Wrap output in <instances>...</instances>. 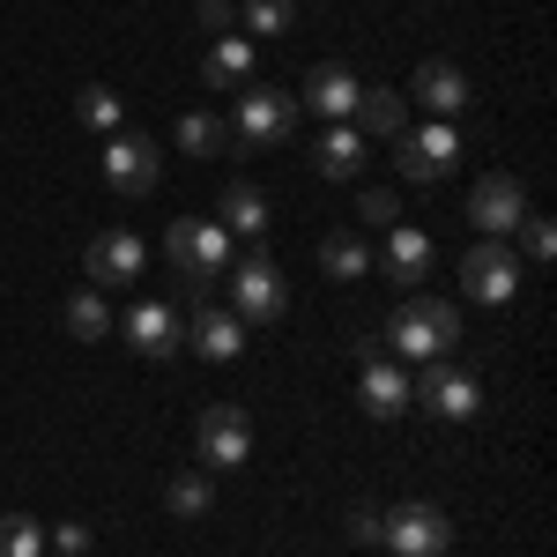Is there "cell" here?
I'll return each mask as SVG.
<instances>
[{"mask_svg":"<svg viewBox=\"0 0 557 557\" xmlns=\"http://www.w3.org/2000/svg\"><path fill=\"white\" fill-rule=\"evenodd\" d=\"M298 127V97L290 89H238V104H231V141L238 149H268V141H283V134Z\"/></svg>","mask_w":557,"mask_h":557,"instance_id":"277c9868","label":"cell"},{"mask_svg":"<svg viewBox=\"0 0 557 557\" xmlns=\"http://www.w3.org/2000/svg\"><path fill=\"white\" fill-rule=\"evenodd\" d=\"M357 164H364V134L349 127V120H335V127L312 141V172L320 178H357Z\"/></svg>","mask_w":557,"mask_h":557,"instance_id":"7402d4cb","label":"cell"},{"mask_svg":"<svg viewBox=\"0 0 557 557\" xmlns=\"http://www.w3.org/2000/svg\"><path fill=\"white\" fill-rule=\"evenodd\" d=\"M417 104H424L431 120H461V104H469V75H461L454 60H424V67H417Z\"/></svg>","mask_w":557,"mask_h":557,"instance_id":"d6986e66","label":"cell"},{"mask_svg":"<svg viewBox=\"0 0 557 557\" xmlns=\"http://www.w3.org/2000/svg\"><path fill=\"white\" fill-rule=\"evenodd\" d=\"M127 343L141 349V357H157V364H164V357H178V349H186V320H178L172 305L141 298V305L127 312Z\"/></svg>","mask_w":557,"mask_h":557,"instance_id":"2e32d148","label":"cell"},{"mask_svg":"<svg viewBox=\"0 0 557 557\" xmlns=\"http://www.w3.org/2000/svg\"><path fill=\"white\" fill-rule=\"evenodd\" d=\"M283 305H290V290H283V268L260 253H246V260H231V312L253 327V320H283Z\"/></svg>","mask_w":557,"mask_h":557,"instance_id":"52a82bcc","label":"cell"},{"mask_svg":"<svg viewBox=\"0 0 557 557\" xmlns=\"http://www.w3.org/2000/svg\"><path fill=\"white\" fill-rule=\"evenodd\" d=\"M409 394L424 401L438 424H469L475 409H483V386H475V372H461L454 357H438V364H424V380H409Z\"/></svg>","mask_w":557,"mask_h":557,"instance_id":"9c48e42d","label":"cell"},{"mask_svg":"<svg viewBox=\"0 0 557 557\" xmlns=\"http://www.w3.org/2000/svg\"><path fill=\"white\" fill-rule=\"evenodd\" d=\"M409 97H394V89H357V112H349V127L364 134V141H394V134H409V112H401Z\"/></svg>","mask_w":557,"mask_h":557,"instance_id":"44dd1931","label":"cell"},{"mask_svg":"<svg viewBox=\"0 0 557 557\" xmlns=\"http://www.w3.org/2000/svg\"><path fill=\"white\" fill-rule=\"evenodd\" d=\"M380 543L394 557H446L454 550V520L438 513V506H424V498H409V506L380 513Z\"/></svg>","mask_w":557,"mask_h":557,"instance_id":"5b68a950","label":"cell"},{"mask_svg":"<svg viewBox=\"0 0 557 557\" xmlns=\"http://www.w3.org/2000/svg\"><path fill=\"white\" fill-rule=\"evenodd\" d=\"M461 290H469L475 305H506L520 290V260L506 238H483V246H469L461 253Z\"/></svg>","mask_w":557,"mask_h":557,"instance_id":"8fae6325","label":"cell"},{"mask_svg":"<svg viewBox=\"0 0 557 557\" xmlns=\"http://www.w3.org/2000/svg\"><path fill=\"white\" fill-rule=\"evenodd\" d=\"M194 446H201L209 469H246V461H253V424H246V409H238V401H209L201 424H194Z\"/></svg>","mask_w":557,"mask_h":557,"instance_id":"30bf717a","label":"cell"},{"mask_svg":"<svg viewBox=\"0 0 557 557\" xmlns=\"http://www.w3.org/2000/svg\"><path fill=\"white\" fill-rule=\"evenodd\" d=\"M164 253H172V268L186 275V283H215V275H231V231L223 223H209V215H178L172 231H164Z\"/></svg>","mask_w":557,"mask_h":557,"instance_id":"7a4b0ae2","label":"cell"},{"mask_svg":"<svg viewBox=\"0 0 557 557\" xmlns=\"http://www.w3.org/2000/svg\"><path fill=\"white\" fill-rule=\"evenodd\" d=\"M157 178H164L157 134L120 127L112 141H104V186H112V194H157Z\"/></svg>","mask_w":557,"mask_h":557,"instance_id":"ba28073f","label":"cell"},{"mask_svg":"<svg viewBox=\"0 0 557 557\" xmlns=\"http://www.w3.org/2000/svg\"><path fill=\"white\" fill-rule=\"evenodd\" d=\"M45 543H52V557H89V520H67V528H52Z\"/></svg>","mask_w":557,"mask_h":557,"instance_id":"4dcf8cb0","label":"cell"},{"mask_svg":"<svg viewBox=\"0 0 557 557\" xmlns=\"http://www.w3.org/2000/svg\"><path fill=\"white\" fill-rule=\"evenodd\" d=\"M0 557H45V520L0 513Z\"/></svg>","mask_w":557,"mask_h":557,"instance_id":"83f0119b","label":"cell"},{"mask_svg":"<svg viewBox=\"0 0 557 557\" xmlns=\"http://www.w3.org/2000/svg\"><path fill=\"white\" fill-rule=\"evenodd\" d=\"M357 364H364V380H357V401H364V417L372 424H394V417H409L417 409V394H409V372L386 357L372 335H357Z\"/></svg>","mask_w":557,"mask_h":557,"instance_id":"3957f363","label":"cell"},{"mask_svg":"<svg viewBox=\"0 0 557 557\" xmlns=\"http://www.w3.org/2000/svg\"><path fill=\"white\" fill-rule=\"evenodd\" d=\"M431 260H438V246H431L424 223H386L380 268L394 275V283H431Z\"/></svg>","mask_w":557,"mask_h":557,"instance_id":"9a60e30c","label":"cell"},{"mask_svg":"<svg viewBox=\"0 0 557 557\" xmlns=\"http://www.w3.org/2000/svg\"><path fill=\"white\" fill-rule=\"evenodd\" d=\"M186 349H194V357H209V364H231V357L246 349V320H238L231 305H223V312L201 305V312H194V327H186Z\"/></svg>","mask_w":557,"mask_h":557,"instance_id":"e0dca14e","label":"cell"},{"mask_svg":"<svg viewBox=\"0 0 557 557\" xmlns=\"http://www.w3.org/2000/svg\"><path fill=\"white\" fill-rule=\"evenodd\" d=\"M231 15H238V0H201V23H209L215 38H223V30H231Z\"/></svg>","mask_w":557,"mask_h":557,"instance_id":"836d02e7","label":"cell"},{"mask_svg":"<svg viewBox=\"0 0 557 557\" xmlns=\"http://www.w3.org/2000/svg\"><path fill=\"white\" fill-rule=\"evenodd\" d=\"M520 246H528V260H550L557 253V231H550V215H520Z\"/></svg>","mask_w":557,"mask_h":557,"instance_id":"f546056e","label":"cell"},{"mask_svg":"<svg viewBox=\"0 0 557 557\" xmlns=\"http://www.w3.org/2000/svg\"><path fill=\"white\" fill-rule=\"evenodd\" d=\"M394 164H401L409 186H438V178L461 164V127L454 120H431L417 134H394Z\"/></svg>","mask_w":557,"mask_h":557,"instance_id":"8992f818","label":"cell"},{"mask_svg":"<svg viewBox=\"0 0 557 557\" xmlns=\"http://www.w3.org/2000/svg\"><path fill=\"white\" fill-rule=\"evenodd\" d=\"M215 223L260 246V238H268V223H275V209H268V194H260L253 178H231V186H223V209H215Z\"/></svg>","mask_w":557,"mask_h":557,"instance_id":"ffe728a7","label":"cell"},{"mask_svg":"<svg viewBox=\"0 0 557 557\" xmlns=\"http://www.w3.org/2000/svg\"><path fill=\"white\" fill-rule=\"evenodd\" d=\"M520 215H528V186H520L513 172L475 178V194H469V223L483 231V238H513Z\"/></svg>","mask_w":557,"mask_h":557,"instance_id":"4fadbf2b","label":"cell"},{"mask_svg":"<svg viewBox=\"0 0 557 557\" xmlns=\"http://www.w3.org/2000/svg\"><path fill=\"white\" fill-rule=\"evenodd\" d=\"M253 60H260V45L246 38V30H223V38L201 52V83L209 89H246L253 83Z\"/></svg>","mask_w":557,"mask_h":557,"instance_id":"ac0fdd59","label":"cell"},{"mask_svg":"<svg viewBox=\"0 0 557 557\" xmlns=\"http://www.w3.org/2000/svg\"><path fill=\"white\" fill-rule=\"evenodd\" d=\"M89 283L97 290H112V283H141V268H149V246H141V231H127V223H112V231H97L89 238Z\"/></svg>","mask_w":557,"mask_h":557,"instance_id":"7c38bea8","label":"cell"},{"mask_svg":"<svg viewBox=\"0 0 557 557\" xmlns=\"http://www.w3.org/2000/svg\"><path fill=\"white\" fill-rule=\"evenodd\" d=\"M357 75H349L343 60H320V67H312V75H305V97H298V112H320V120H327V127H335V120H349V112H357Z\"/></svg>","mask_w":557,"mask_h":557,"instance_id":"5bb4252c","label":"cell"},{"mask_svg":"<svg viewBox=\"0 0 557 557\" xmlns=\"http://www.w3.org/2000/svg\"><path fill=\"white\" fill-rule=\"evenodd\" d=\"M364 223H401V201H394L386 186H372V194H364Z\"/></svg>","mask_w":557,"mask_h":557,"instance_id":"1f68e13d","label":"cell"},{"mask_svg":"<svg viewBox=\"0 0 557 557\" xmlns=\"http://www.w3.org/2000/svg\"><path fill=\"white\" fill-rule=\"evenodd\" d=\"M320 268H327L335 283H357V275L372 268V246H364L357 231H327V238H320Z\"/></svg>","mask_w":557,"mask_h":557,"instance_id":"603a6c76","label":"cell"},{"mask_svg":"<svg viewBox=\"0 0 557 557\" xmlns=\"http://www.w3.org/2000/svg\"><path fill=\"white\" fill-rule=\"evenodd\" d=\"M75 120H83L89 134H120V97H112L104 83H89L83 97H75Z\"/></svg>","mask_w":557,"mask_h":557,"instance_id":"f1b7e54d","label":"cell"},{"mask_svg":"<svg viewBox=\"0 0 557 557\" xmlns=\"http://www.w3.org/2000/svg\"><path fill=\"white\" fill-rule=\"evenodd\" d=\"M164 506H172L178 520H201L215 506V483L201 469H186V475H172V491H164Z\"/></svg>","mask_w":557,"mask_h":557,"instance_id":"4316f807","label":"cell"},{"mask_svg":"<svg viewBox=\"0 0 557 557\" xmlns=\"http://www.w3.org/2000/svg\"><path fill=\"white\" fill-rule=\"evenodd\" d=\"M386 343H394V357H417V364H438V357H454V343H461V305L417 290V298L394 312Z\"/></svg>","mask_w":557,"mask_h":557,"instance_id":"6da1fadb","label":"cell"},{"mask_svg":"<svg viewBox=\"0 0 557 557\" xmlns=\"http://www.w3.org/2000/svg\"><path fill=\"white\" fill-rule=\"evenodd\" d=\"M104 327H112L104 290H97V283H89V290H75V298H67V335H75V343H104Z\"/></svg>","mask_w":557,"mask_h":557,"instance_id":"d4e9b609","label":"cell"},{"mask_svg":"<svg viewBox=\"0 0 557 557\" xmlns=\"http://www.w3.org/2000/svg\"><path fill=\"white\" fill-rule=\"evenodd\" d=\"M178 149H186L194 164H209V157L231 149V127H223L215 112H186V120H178Z\"/></svg>","mask_w":557,"mask_h":557,"instance_id":"cb8c5ba5","label":"cell"},{"mask_svg":"<svg viewBox=\"0 0 557 557\" xmlns=\"http://www.w3.org/2000/svg\"><path fill=\"white\" fill-rule=\"evenodd\" d=\"M349 543H380V506H349Z\"/></svg>","mask_w":557,"mask_h":557,"instance_id":"d6a6232c","label":"cell"},{"mask_svg":"<svg viewBox=\"0 0 557 557\" xmlns=\"http://www.w3.org/2000/svg\"><path fill=\"white\" fill-rule=\"evenodd\" d=\"M238 15H246V38H283L290 23H298V0H238Z\"/></svg>","mask_w":557,"mask_h":557,"instance_id":"484cf974","label":"cell"}]
</instances>
